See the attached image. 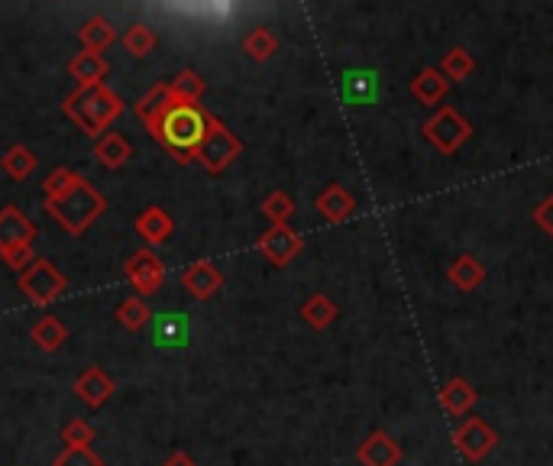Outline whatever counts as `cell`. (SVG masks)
Masks as SVG:
<instances>
[{
	"instance_id": "cell-15",
	"label": "cell",
	"mask_w": 553,
	"mask_h": 466,
	"mask_svg": "<svg viewBox=\"0 0 553 466\" xmlns=\"http://www.w3.org/2000/svg\"><path fill=\"white\" fill-rule=\"evenodd\" d=\"M149 337L156 347H185L188 344V318L182 311H165L149 321Z\"/></svg>"
},
{
	"instance_id": "cell-38",
	"label": "cell",
	"mask_w": 553,
	"mask_h": 466,
	"mask_svg": "<svg viewBox=\"0 0 553 466\" xmlns=\"http://www.w3.org/2000/svg\"><path fill=\"white\" fill-rule=\"evenodd\" d=\"M531 217H534V224L547 233V237H553V195H547L541 204H537Z\"/></svg>"
},
{
	"instance_id": "cell-9",
	"label": "cell",
	"mask_w": 553,
	"mask_h": 466,
	"mask_svg": "<svg viewBox=\"0 0 553 466\" xmlns=\"http://www.w3.org/2000/svg\"><path fill=\"white\" fill-rule=\"evenodd\" d=\"M256 250L269 259L272 266L285 269L292 259H298V253L304 250V237L298 230H292L288 224H279V227H269L266 233H259L256 240Z\"/></svg>"
},
{
	"instance_id": "cell-37",
	"label": "cell",
	"mask_w": 553,
	"mask_h": 466,
	"mask_svg": "<svg viewBox=\"0 0 553 466\" xmlns=\"http://www.w3.org/2000/svg\"><path fill=\"white\" fill-rule=\"evenodd\" d=\"M0 259H4L13 272H23V269H30L36 263V253H33V246H13V250L0 253Z\"/></svg>"
},
{
	"instance_id": "cell-27",
	"label": "cell",
	"mask_w": 553,
	"mask_h": 466,
	"mask_svg": "<svg viewBox=\"0 0 553 466\" xmlns=\"http://www.w3.org/2000/svg\"><path fill=\"white\" fill-rule=\"evenodd\" d=\"M39 169V156L33 153L30 146H10L4 159H0V172L17 178V182H23V178H30L33 172Z\"/></svg>"
},
{
	"instance_id": "cell-19",
	"label": "cell",
	"mask_w": 553,
	"mask_h": 466,
	"mask_svg": "<svg viewBox=\"0 0 553 466\" xmlns=\"http://www.w3.org/2000/svg\"><path fill=\"white\" fill-rule=\"evenodd\" d=\"M437 399H440V408H444L447 415L460 418V415H466V411L476 405V389L469 386L463 376H453L450 382H444V389H440Z\"/></svg>"
},
{
	"instance_id": "cell-24",
	"label": "cell",
	"mask_w": 553,
	"mask_h": 466,
	"mask_svg": "<svg viewBox=\"0 0 553 466\" xmlns=\"http://www.w3.org/2000/svg\"><path fill=\"white\" fill-rule=\"evenodd\" d=\"M169 104H175L172 101V94H169V81H165V85H152L140 101H136V117L143 120V127L146 130H152L156 127V120L165 114V107Z\"/></svg>"
},
{
	"instance_id": "cell-14",
	"label": "cell",
	"mask_w": 553,
	"mask_h": 466,
	"mask_svg": "<svg viewBox=\"0 0 553 466\" xmlns=\"http://www.w3.org/2000/svg\"><path fill=\"white\" fill-rule=\"evenodd\" d=\"M133 230L140 233L143 243L149 246V250H156V246H162V243H169V240H172L175 221H172V214H169V211L159 208V204H149L146 211L136 214Z\"/></svg>"
},
{
	"instance_id": "cell-23",
	"label": "cell",
	"mask_w": 553,
	"mask_h": 466,
	"mask_svg": "<svg viewBox=\"0 0 553 466\" xmlns=\"http://www.w3.org/2000/svg\"><path fill=\"white\" fill-rule=\"evenodd\" d=\"M30 337H33V344L39 350H46V353H55V350H62L65 347V340H68V327L55 318V314H43L33 327H30Z\"/></svg>"
},
{
	"instance_id": "cell-39",
	"label": "cell",
	"mask_w": 553,
	"mask_h": 466,
	"mask_svg": "<svg viewBox=\"0 0 553 466\" xmlns=\"http://www.w3.org/2000/svg\"><path fill=\"white\" fill-rule=\"evenodd\" d=\"M162 466H198V463L191 460L188 454H182V450H175V454L165 457V463H162Z\"/></svg>"
},
{
	"instance_id": "cell-7",
	"label": "cell",
	"mask_w": 553,
	"mask_h": 466,
	"mask_svg": "<svg viewBox=\"0 0 553 466\" xmlns=\"http://www.w3.org/2000/svg\"><path fill=\"white\" fill-rule=\"evenodd\" d=\"M123 272H127V279H130V285L140 298L156 295L162 289V282H165V263L156 256V250H149V246H140L136 253H130Z\"/></svg>"
},
{
	"instance_id": "cell-13",
	"label": "cell",
	"mask_w": 553,
	"mask_h": 466,
	"mask_svg": "<svg viewBox=\"0 0 553 466\" xmlns=\"http://www.w3.org/2000/svg\"><path fill=\"white\" fill-rule=\"evenodd\" d=\"M72 389L88 408H101L104 402L114 399L117 382H114V376H110V373H104V366H88L85 373L75 379Z\"/></svg>"
},
{
	"instance_id": "cell-1",
	"label": "cell",
	"mask_w": 553,
	"mask_h": 466,
	"mask_svg": "<svg viewBox=\"0 0 553 466\" xmlns=\"http://www.w3.org/2000/svg\"><path fill=\"white\" fill-rule=\"evenodd\" d=\"M207 120H211V114H204L201 104H169L165 114L156 120V127L146 133L178 162V166H191L207 133Z\"/></svg>"
},
{
	"instance_id": "cell-18",
	"label": "cell",
	"mask_w": 553,
	"mask_h": 466,
	"mask_svg": "<svg viewBox=\"0 0 553 466\" xmlns=\"http://www.w3.org/2000/svg\"><path fill=\"white\" fill-rule=\"evenodd\" d=\"M110 72V65L98 52H78V56L68 59V75L78 81V88H91V85H104V78Z\"/></svg>"
},
{
	"instance_id": "cell-31",
	"label": "cell",
	"mask_w": 553,
	"mask_h": 466,
	"mask_svg": "<svg viewBox=\"0 0 553 466\" xmlns=\"http://www.w3.org/2000/svg\"><path fill=\"white\" fill-rule=\"evenodd\" d=\"M117 321H120V327H127V331H143V327L152 321V308L146 305V298H140V295L123 298L117 305Z\"/></svg>"
},
{
	"instance_id": "cell-28",
	"label": "cell",
	"mask_w": 553,
	"mask_h": 466,
	"mask_svg": "<svg viewBox=\"0 0 553 466\" xmlns=\"http://www.w3.org/2000/svg\"><path fill=\"white\" fill-rule=\"evenodd\" d=\"M243 52L253 62H269L275 52H279V36H275L272 30H266V26H256V30H250L243 36Z\"/></svg>"
},
{
	"instance_id": "cell-3",
	"label": "cell",
	"mask_w": 553,
	"mask_h": 466,
	"mask_svg": "<svg viewBox=\"0 0 553 466\" xmlns=\"http://www.w3.org/2000/svg\"><path fill=\"white\" fill-rule=\"evenodd\" d=\"M104 211H107V198L88 182V178H78L62 198L46 201V214L52 221H59L62 230L72 233V237H81Z\"/></svg>"
},
{
	"instance_id": "cell-11",
	"label": "cell",
	"mask_w": 553,
	"mask_h": 466,
	"mask_svg": "<svg viewBox=\"0 0 553 466\" xmlns=\"http://www.w3.org/2000/svg\"><path fill=\"white\" fill-rule=\"evenodd\" d=\"M182 285L188 289L191 298L207 301L224 289V272H220L214 263H207V259H195V263H188L182 269Z\"/></svg>"
},
{
	"instance_id": "cell-29",
	"label": "cell",
	"mask_w": 553,
	"mask_h": 466,
	"mask_svg": "<svg viewBox=\"0 0 553 466\" xmlns=\"http://www.w3.org/2000/svg\"><path fill=\"white\" fill-rule=\"evenodd\" d=\"M120 46L127 49L133 59H146L149 52L156 49V33H152L146 23H130L127 30L120 33Z\"/></svg>"
},
{
	"instance_id": "cell-12",
	"label": "cell",
	"mask_w": 553,
	"mask_h": 466,
	"mask_svg": "<svg viewBox=\"0 0 553 466\" xmlns=\"http://www.w3.org/2000/svg\"><path fill=\"white\" fill-rule=\"evenodd\" d=\"M402 444L389 431H372L363 444L356 447V460L363 466H398L402 463Z\"/></svg>"
},
{
	"instance_id": "cell-6",
	"label": "cell",
	"mask_w": 553,
	"mask_h": 466,
	"mask_svg": "<svg viewBox=\"0 0 553 466\" xmlns=\"http://www.w3.org/2000/svg\"><path fill=\"white\" fill-rule=\"evenodd\" d=\"M17 285H20V292H23L26 298H30L36 308H49L55 298L65 295L68 279L49 263V259H39V256H36V263H33L30 269L20 272Z\"/></svg>"
},
{
	"instance_id": "cell-25",
	"label": "cell",
	"mask_w": 553,
	"mask_h": 466,
	"mask_svg": "<svg viewBox=\"0 0 553 466\" xmlns=\"http://www.w3.org/2000/svg\"><path fill=\"white\" fill-rule=\"evenodd\" d=\"M337 314H340L337 301L327 298L324 292H314V295L301 305V318H304V324H311L314 331H324V327H330V324L337 321Z\"/></svg>"
},
{
	"instance_id": "cell-35",
	"label": "cell",
	"mask_w": 553,
	"mask_h": 466,
	"mask_svg": "<svg viewBox=\"0 0 553 466\" xmlns=\"http://www.w3.org/2000/svg\"><path fill=\"white\" fill-rule=\"evenodd\" d=\"M81 175H75L72 169H65V166H59V169H52L49 175H46V182H43V195H46V201H55V198H62L68 188H72L75 182H78Z\"/></svg>"
},
{
	"instance_id": "cell-20",
	"label": "cell",
	"mask_w": 553,
	"mask_h": 466,
	"mask_svg": "<svg viewBox=\"0 0 553 466\" xmlns=\"http://www.w3.org/2000/svg\"><path fill=\"white\" fill-rule=\"evenodd\" d=\"M450 91V81L437 72V68H424V72H418L411 78V98L418 104H427L434 107L444 101V94Z\"/></svg>"
},
{
	"instance_id": "cell-10",
	"label": "cell",
	"mask_w": 553,
	"mask_h": 466,
	"mask_svg": "<svg viewBox=\"0 0 553 466\" xmlns=\"http://www.w3.org/2000/svg\"><path fill=\"white\" fill-rule=\"evenodd\" d=\"M36 233H39L36 221L26 217L17 204H4L0 208V253L13 250V246H33Z\"/></svg>"
},
{
	"instance_id": "cell-5",
	"label": "cell",
	"mask_w": 553,
	"mask_h": 466,
	"mask_svg": "<svg viewBox=\"0 0 553 466\" xmlns=\"http://www.w3.org/2000/svg\"><path fill=\"white\" fill-rule=\"evenodd\" d=\"M421 133H424V140L431 143L440 156H453L456 149H460L469 136H473V123H469L460 111H456V107L440 104L437 111L424 120Z\"/></svg>"
},
{
	"instance_id": "cell-16",
	"label": "cell",
	"mask_w": 553,
	"mask_h": 466,
	"mask_svg": "<svg viewBox=\"0 0 553 466\" xmlns=\"http://www.w3.org/2000/svg\"><path fill=\"white\" fill-rule=\"evenodd\" d=\"M314 208H317V214H321L327 224H343V221H350V217H353L356 198L340 182H334V185H327L321 195H317Z\"/></svg>"
},
{
	"instance_id": "cell-36",
	"label": "cell",
	"mask_w": 553,
	"mask_h": 466,
	"mask_svg": "<svg viewBox=\"0 0 553 466\" xmlns=\"http://www.w3.org/2000/svg\"><path fill=\"white\" fill-rule=\"evenodd\" d=\"M52 466H104V460L94 454L91 447L85 450H72V447H65L59 457L52 460Z\"/></svg>"
},
{
	"instance_id": "cell-17",
	"label": "cell",
	"mask_w": 553,
	"mask_h": 466,
	"mask_svg": "<svg viewBox=\"0 0 553 466\" xmlns=\"http://www.w3.org/2000/svg\"><path fill=\"white\" fill-rule=\"evenodd\" d=\"M130 156H133V146L127 143V136H120L114 130H107V133L98 136V140H94V159H98L101 166L110 169V172L127 166Z\"/></svg>"
},
{
	"instance_id": "cell-34",
	"label": "cell",
	"mask_w": 553,
	"mask_h": 466,
	"mask_svg": "<svg viewBox=\"0 0 553 466\" xmlns=\"http://www.w3.org/2000/svg\"><path fill=\"white\" fill-rule=\"evenodd\" d=\"M62 441H65V447H72V450H85V447L94 444V428L85 418H72L62 428Z\"/></svg>"
},
{
	"instance_id": "cell-8",
	"label": "cell",
	"mask_w": 553,
	"mask_h": 466,
	"mask_svg": "<svg viewBox=\"0 0 553 466\" xmlns=\"http://www.w3.org/2000/svg\"><path fill=\"white\" fill-rule=\"evenodd\" d=\"M495 444H499V434H495L492 424L482 418H466L460 428L453 431V447L460 450V457L469 463L486 460L495 450Z\"/></svg>"
},
{
	"instance_id": "cell-2",
	"label": "cell",
	"mask_w": 553,
	"mask_h": 466,
	"mask_svg": "<svg viewBox=\"0 0 553 466\" xmlns=\"http://www.w3.org/2000/svg\"><path fill=\"white\" fill-rule=\"evenodd\" d=\"M62 111L81 133L98 140L101 133H107L110 123L127 111V104H123L120 94L110 91L107 85H91V88H75L68 94L62 101Z\"/></svg>"
},
{
	"instance_id": "cell-32",
	"label": "cell",
	"mask_w": 553,
	"mask_h": 466,
	"mask_svg": "<svg viewBox=\"0 0 553 466\" xmlns=\"http://www.w3.org/2000/svg\"><path fill=\"white\" fill-rule=\"evenodd\" d=\"M295 198L292 195H285V191H269L266 201H262V214H266V221L272 227H279V224H288L292 221V214H295Z\"/></svg>"
},
{
	"instance_id": "cell-22",
	"label": "cell",
	"mask_w": 553,
	"mask_h": 466,
	"mask_svg": "<svg viewBox=\"0 0 553 466\" xmlns=\"http://www.w3.org/2000/svg\"><path fill=\"white\" fill-rule=\"evenodd\" d=\"M78 39L81 46H85V52H98V56H104V52L117 43V26L110 23L107 17H91L85 26L78 30Z\"/></svg>"
},
{
	"instance_id": "cell-33",
	"label": "cell",
	"mask_w": 553,
	"mask_h": 466,
	"mask_svg": "<svg viewBox=\"0 0 553 466\" xmlns=\"http://www.w3.org/2000/svg\"><path fill=\"white\" fill-rule=\"evenodd\" d=\"M343 88H347V98L353 104H363V101L372 98V94H376V75L372 72H347Z\"/></svg>"
},
{
	"instance_id": "cell-26",
	"label": "cell",
	"mask_w": 553,
	"mask_h": 466,
	"mask_svg": "<svg viewBox=\"0 0 553 466\" xmlns=\"http://www.w3.org/2000/svg\"><path fill=\"white\" fill-rule=\"evenodd\" d=\"M204 91H207V85L195 68H182V72L169 81V94H172L175 104H198L204 98Z\"/></svg>"
},
{
	"instance_id": "cell-4",
	"label": "cell",
	"mask_w": 553,
	"mask_h": 466,
	"mask_svg": "<svg viewBox=\"0 0 553 466\" xmlns=\"http://www.w3.org/2000/svg\"><path fill=\"white\" fill-rule=\"evenodd\" d=\"M240 153H243V140L227 127L224 120H217L211 114V120H207V133H204V140L198 146L195 162H198V166L207 175H220Z\"/></svg>"
},
{
	"instance_id": "cell-21",
	"label": "cell",
	"mask_w": 553,
	"mask_h": 466,
	"mask_svg": "<svg viewBox=\"0 0 553 466\" xmlns=\"http://www.w3.org/2000/svg\"><path fill=\"white\" fill-rule=\"evenodd\" d=\"M447 279L456 292H476L479 285L486 282V266H482L476 256L463 253L460 259H453V266L447 269Z\"/></svg>"
},
{
	"instance_id": "cell-30",
	"label": "cell",
	"mask_w": 553,
	"mask_h": 466,
	"mask_svg": "<svg viewBox=\"0 0 553 466\" xmlns=\"http://www.w3.org/2000/svg\"><path fill=\"white\" fill-rule=\"evenodd\" d=\"M437 72L444 75L447 81H466L469 75L476 72V59L469 56L463 46H453L450 52H444V59H440Z\"/></svg>"
}]
</instances>
